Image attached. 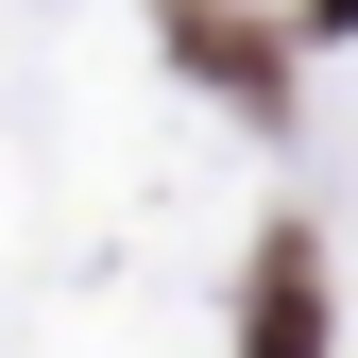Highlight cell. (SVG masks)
Instances as JSON below:
<instances>
[{
    "label": "cell",
    "mask_w": 358,
    "mask_h": 358,
    "mask_svg": "<svg viewBox=\"0 0 358 358\" xmlns=\"http://www.w3.org/2000/svg\"><path fill=\"white\" fill-rule=\"evenodd\" d=\"M239 358H324V239L273 222L256 239V290H239Z\"/></svg>",
    "instance_id": "cell-1"
},
{
    "label": "cell",
    "mask_w": 358,
    "mask_h": 358,
    "mask_svg": "<svg viewBox=\"0 0 358 358\" xmlns=\"http://www.w3.org/2000/svg\"><path fill=\"white\" fill-rule=\"evenodd\" d=\"M171 52H188L205 85H239V103H273V34H256L239 0H171Z\"/></svg>",
    "instance_id": "cell-2"
},
{
    "label": "cell",
    "mask_w": 358,
    "mask_h": 358,
    "mask_svg": "<svg viewBox=\"0 0 358 358\" xmlns=\"http://www.w3.org/2000/svg\"><path fill=\"white\" fill-rule=\"evenodd\" d=\"M324 17H358V0H324Z\"/></svg>",
    "instance_id": "cell-3"
}]
</instances>
